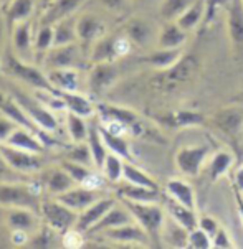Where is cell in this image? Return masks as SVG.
I'll list each match as a JSON object with an SVG mask.
<instances>
[{
	"label": "cell",
	"mask_w": 243,
	"mask_h": 249,
	"mask_svg": "<svg viewBox=\"0 0 243 249\" xmlns=\"http://www.w3.org/2000/svg\"><path fill=\"white\" fill-rule=\"evenodd\" d=\"M119 201L126 205V208L134 216V221L142 226V230L151 238L152 246L161 248L162 228H164L165 218H167L165 208H162L159 203H138V201L122 200V198H119Z\"/></svg>",
	"instance_id": "6da1fadb"
},
{
	"label": "cell",
	"mask_w": 243,
	"mask_h": 249,
	"mask_svg": "<svg viewBox=\"0 0 243 249\" xmlns=\"http://www.w3.org/2000/svg\"><path fill=\"white\" fill-rule=\"evenodd\" d=\"M199 66L200 61L194 54H182V58L174 66L167 70H159V73L151 79V84L157 91H174L190 81L197 74Z\"/></svg>",
	"instance_id": "7a4b0ae2"
},
{
	"label": "cell",
	"mask_w": 243,
	"mask_h": 249,
	"mask_svg": "<svg viewBox=\"0 0 243 249\" xmlns=\"http://www.w3.org/2000/svg\"><path fill=\"white\" fill-rule=\"evenodd\" d=\"M40 196L28 185L23 183H0V205L7 208H27L40 213Z\"/></svg>",
	"instance_id": "3957f363"
},
{
	"label": "cell",
	"mask_w": 243,
	"mask_h": 249,
	"mask_svg": "<svg viewBox=\"0 0 243 249\" xmlns=\"http://www.w3.org/2000/svg\"><path fill=\"white\" fill-rule=\"evenodd\" d=\"M40 214L43 216L45 223L52 226L58 234H65L70 230H73L78 221V212L71 210L70 206L55 198V200H43L41 201Z\"/></svg>",
	"instance_id": "277c9868"
},
{
	"label": "cell",
	"mask_w": 243,
	"mask_h": 249,
	"mask_svg": "<svg viewBox=\"0 0 243 249\" xmlns=\"http://www.w3.org/2000/svg\"><path fill=\"white\" fill-rule=\"evenodd\" d=\"M7 70L10 71L15 78L22 79L23 83L30 84L32 88H37L40 91H46V92H53L57 94L58 89H55L53 84L50 83L48 76H46L43 71H40L37 66L30 65L22 58H19L15 53H8L7 54Z\"/></svg>",
	"instance_id": "5b68a950"
},
{
	"label": "cell",
	"mask_w": 243,
	"mask_h": 249,
	"mask_svg": "<svg viewBox=\"0 0 243 249\" xmlns=\"http://www.w3.org/2000/svg\"><path fill=\"white\" fill-rule=\"evenodd\" d=\"M227 33L232 53L238 63H243V0H228Z\"/></svg>",
	"instance_id": "8992f818"
},
{
	"label": "cell",
	"mask_w": 243,
	"mask_h": 249,
	"mask_svg": "<svg viewBox=\"0 0 243 249\" xmlns=\"http://www.w3.org/2000/svg\"><path fill=\"white\" fill-rule=\"evenodd\" d=\"M96 111L100 112V117L104 122H116V124H121L122 127L127 129V132L134 134V136H141V134L144 132V122L133 109L116 106V104L100 103L96 106Z\"/></svg>",
	"instance_id": "52a82bcc"
},
{
	"label": "cell",
	"mask_w": 243,
	"mask_h": 249,
	"mask_svg": "<svg viewBox=\"0 0 243 249\" xmlns=\"http://www.w3.org/2000/svg\"><path fill=\"white\" fill-rule=\"evenodd\" d=\"M210 149L207 145H185L176 152V167L182 175L197 177L208 160Z\"/></svg>",
	"instance_id": "ba28073f"
},
{
	"label": "cell",
	"mask_w": 243,
	"mask_h": 249,
	"mask_svg": "<svg viewBox=\"0 0 243 249\" xmlns=\"http://www.w3.org/2000/svg\"><path fill=\"white\" fill-rule=\"evenodd\" d=\"M14 98L17 99V103L22 106V109L28 114V117L32 119L35 124L45 132H57L60 129L57 117L46 109L45 104H41L38 99L30 98L27 94H22L20 91L14 92Z\"/></svg>",
	"instance_id": "9c48e42d"
},
{
	"label": "cell",
	"mask_w": 243,
	"mask_h": 249,
	"mask_svg": "<svg viewBox=\"0 0 243 249\" xmlns=\"http://www.w3.org/2000/svg\"><path fill=\"white\" fill-rule=\"evenodd\" d=\"M0 152H2L8 167L14 168L17 172H23V174L37 172L43 165V159H41L40 154H37V152L12 147L5 142H0Z\"/></svg>",
	"instance_id": "30bf717a"
},
{
	"label": "cell",
	"mask_w": 243,
	"mask_h": 249,
	"mask_svg": "<svg viewBox=\"0 0 243 249\" xmlns=\"http://www.w3.org/2000/svg\"><path fill=\"white\" fill-rule=\"evenodd\" d=\"M100 236L101 238H106L111 243L122 244V246H152L151 238L142 230V226L138 225L136 221L103 231Z\"/></svg>",
	"instance_id": "8fae6325"
},
{
	"label": "cell",
	"mask_w": 243,
	"mask_h": 249,
	"mask_svg": "<svg viewBox=\"0 0 243 249\" xmlns=\"http://www.w3.org/2000/svg\"><path fill=\"white\" fill-rule=\"evenodd\" d=\"M118 78H119V70L114 65V61L93 63L88 78L89 91L95 96H101L118 81Z\"/></svg>",
	"instance_id": "7c38bea8"
},
{
	"label": "cell",
	"mask_w": 243,
	"mask_h": 249,
	"mask_svg": "<svg viewBox=\"0 0 243 249\" xmlns=\"http://www.w3.org/2000/svg\"><path fill=\"white\" fill-rule=\"evenodd\" d=\"M212 122L220 132L225 136L235 137L242 132L243 129V104H232V106H225L219 109L214 116Z\"/></svg>",
	"instance_id": "4fadbf2b"
},
{
	"label": "cell",
	"mask_w": 243,
	"mask_h": 249,
	"mask_svg": "<svg viewBox=\"0 0 243 249\" xmlns=\"http://www.w3.org/2000/svg\"><path fill=\"white\" fill-rule=\"evenodd\" d=\"M0 112L5 114L8 119H12L17 125H20V127H27L32 130V132H35L45 143H52V139L48 136H45L43 134L45 130H41L35 122L30 119L28 114L23 111L19 103H17V99L14 96H12V98H5L3 94H0Z\"/></svg>",
	"instance_id": "5bb4252c"
},
{
	"label": "cell",
	"mask_w": 243,
	"mask_h": 249,
	"mask_svg": "<svg viewBox=\"0 0 243 249\" xmlns=\"http://www.w3.org/2000/svg\"><path fill=\"white\" fill-rule=\"evenodd\" d=\"M45 63L48 70L53 68H76L81 65V54L76 43L52 46L45 54Z\"/></svg>",
	"instance_id": "9a60e30c"
},
{
	"label": "cell",
	"mask_w": 243,
	"mask_h": 249,
	"mask_svg": "<svg viewBox=\"0 0 243 249\" xmlns=\"http://www.w3.org/2000/svg\"><path fill=\"white\" fill-rule=\"evenodd\" d=\"M114 205H116L114 198H100V200H96L95 203L89 205L86 210L78 213V221H76L75 228L78 231H81V233H88Z\"/></svg>",
	"instance_id": "2e32d148"
},
{
	"label": "cell",
	"mask_w": 243,
	"mask_h": 249,
	"mask_svg": "<svg viewBox=\"0 0 243 249\" xmlns=\"http://www.w3.org/2000/svg\"><path fill=\"white\" fill-rule=\"evenodd\" d=\"M61 203H65L66 206H70L71 210L81 213L83 210H86L89 205L95 203L96 200H100V195L95 188L84 187V185H76V187L70 188L68 192L61 193V195L57 196Z\"/></svg>",
	"instance_id": "e0dca14e"
},
{
	"label": "cell",
	"mask_w": 243,
	"mask_h": 249,
	"mask_svg": "<svg viewBox=\"0 0 243 249\" xmlns=\"http://www.w3.org/2000/svg\"><path fill=\"white\" fill-rule=\"evenodd\" d=\"M133 221H134V216L131 214L129 210L126 208V205L121 201L119 205L118 203L114 205L113 208H111L109 212L88 231V233L89 234H101L103 231L113 230V228L127 225V223H133Z\"/></svg>",
	"instance_id": "ac0fdd59"
},
{
	"label": "cell",
	"mask_w": 243,
	"mask_h": 249,
	"mask_svg": "<svg viewBox=\"0 0 243 249\" xmlns=\"http://www.w3.org/2000/svg\"><path fill=\"white\" fill-rule=\"evenodd\" d=\"M104 23L95 14H84L76 18V33L81 43H95L104 35Z\"/></svg>",
	"instance_id": "d6986e66"
},
{
	"label": "cell",
	"mask_w": 243,
	"mask_h": 249,
	"mask_svg": "<svg viewBox=\"0 0 243 249\" xmlns=\"http://www.w3.org/2000/svg\"><path fill=\"white\" fill-rule=\"evenodd\" d=\"M118 196L122 198V200L138 201V203H159L162 200L161 190L139 187V185H133L129 181H126L124 185H119Z\"/></svg>",
	"instance_id": "ffe728a7"
},
{
	"label": "cell",
	"mask_w": 243,
	"mask_h": 249,
	"mask_svg": "<svg viewBox=\"0 0 243 249\" xmlns=\"http://www.w3.org/2000/svg\"><path fill=\"white\" fill-rule=\"evenodd\" d=\"M12 43H14V53L22 60H30L33 48V40H32V25L28 20L20 22L15 25V28L12 30Z\"/></svg>",
	"instance_id": "44dd1931"
},
{
	"label": "cell",
	"mask_w": 243,
	"mask_h": 249,
	"mask_svg": "<svg viewBox=\"0 0 243 249\" xmlns=\"http://www.w3.org/2000/svg\"><path fill=\"white\" fill-rule=\"evenodd\" d=\"M83 3V0H53L45 7V14L41 17V25H55L65 17L75 15Z\"/></svg>",
	"instance_id": "7402d4cb"
},
{
	"label": "cell",
	"mask_w": 243,
	"mask_h": 249,
	"mask_svg": "<svg viewBox=\"0 0 243 249\" xmlns=\"http://www.w3.org/2000/svg\"><path fill=\"white\" fill-rule=\"evenodd\" d=\"M57 96L61 99L63 106H65L68 112H75L83 117H91L96 111L95 104L86 96L80 94L76 91H58Z\"/></svg>",
	"instance_id": "603a6c76"
},
{
	"label": "cell",
	"mask_w": 243,
	"mask_h": 249,
	"mask_svg": "<svg viewBox=\"0 0 243 249\" xmlns=\"http://www.w3.org/2000/svg\"><path fill=\"white\" fill-rule=\"evenodd\" d=\"M187 38L189 32H185L177 22H165L157 35V48H182Z\"/></svg>",
	"instance_id": "cb8c5ba5"
},
{
	"label": "cell",
	"mask_w": 243,
	"mask_h": 249,
	"mask_svg": "<svg viewBox=\"0 0 243 249\" xmlns=\"http://www.w3.org/2000/svg\"><path fill=\"white\" fill-rule=\"evenodd\" d=\"M5 143H8V145H12V147H19V149H23V150L37 152V154H41L46 145L35 132H32V130L27 127H20V125L10 134V137L7 139Z\"/></svg>",
	"instance_id": "d4e9b609"
},
{
	"label": "cell",
	"mask_w": 243,
	"mask_h": 249,
	"mask_svg": "<svg viewBox=\"0 0 243 249\" xmlns=\"http://www.w3.org/2000/svg\"><path fill=\"white\" fill-rule=\"evenodd\" d=\"M164 208L169 216L176 219L179 225H182L185 230L192 231V230H195V228H199V216L194 208H189V206L179 203V201L172 200L170 196L165 198Z\"/></svg>",
	"instance_id": "484cf974"
},
{
	"label": "cell",
	"mask_w": 243,
	"mask_h": 249,
	"mask_svg": "<svg viewBox=\"0 0 243 249\" xmlns=\"http://www.w3.org/2000/svg\"><path fill=\"white\" fill-rule=\"evenodd\" d=\"M189 230H185L167 214L164 228H162V244L169 248H189Z\"/></svg>",
	"instance_id": "4316f807"
},
{
	"label": "cell",
	"mask_w": 243,
	"mask_h": 249,
	"mask_svg": "<svg viewBox=\"0 0 243 249\" xmlns=\"http://www.w3.org/2000/svg\"><path fill=\"white\" fill-rule=\"evenodd\" d=\"M182 48H157L141 58V61L159 71L174 66L182 58Z\"/></svg>",
	"instance_id": "83f0119b"
},
{
	"label": "cell",
	"mask_w": 243,
	"mask_h": 249,
	"mask_svg": "<svg viewBox=\"0 0 243 249\" xmlns=\"http://www.w3.org/2000/svg\"><path fill=\"white\" fill-rule=\"evenodd\" d=\"M86 143H88L89 150H91V155H93V165L101 170L104 160L109 154V150H108V147H106L103 136H101L100 124H96V122H91V124H89Z\"/></svg>",
	"instance_id": "f1b7e54d"
},
{
	"label": "cell",
	"mask_w": 243,
	"mask_h": 249,
	"mask_svg": "<svg viewBox=\"0 0 243 249\" xmlns=\"http://www.w3.org/2000/svg\"><path fill=\"white\" fill-rule=\"evenodd\" d=\"M205 119L207 117L200 112L179 109V111H172L162 116L161 122L165 125H170V127H199V125L205 124Z\"/></svg>",
	"instance_id": "f546056e"
},
{
	"label": "cell",
	"mask_w": 243,
	"mask_h": 249,
	"mask_svg": "<svg viewBox=\"0 0 243 249\" xmlns=\"http://www.w3.org/2000/svg\"><path fill=\"white\" fill-rule=\"evenodd\" d=\"M235 163V157L230 150H217L207 160V174L210 181H219L222 177L228 174V170Z\"/></svg>",
	"instance_id": "4dcf8cb0"
},
{
	"label": "cell",
	"mask_w": 243,
	"mask_h": 249,
	"mask_svg": "<svg viewBox=\"0 0 243 249\" xmlns=\"http://www.w3.org/2000/svg\"><path fill=\"white\" fill-rule=\"evenodd\" d=\"M165 193L172 200L195 210V192L189 181L182 178H170L165 183Z\"/></svg>",
	"instance_id": "1f68e13d"
},
{
	"label": "cell",
	"mask_w": 243,
	"mask_h": 249,
	"mask_svg": "<svg viewBox=\"0 0 243 249\" xmlns=\"http://www.w3.org/2000/svg\"><path fill=\"white\" fill-rule=\"evenodd\" d=\"M46 76L58 91H76L80 86V76L76 73V68H53Z\"/></svg>",
	"instance_id": "d6a6232c"
},
{
	"label": "cell",
	"mask_w": 243,
	"mask_h": 249,
	"mask_svg": "<svg viewBox=\"0 0 243 249\" xmlns=\"http://www.w3.org/2000/svg\"><path fill=\"white\" fill-rule=\"evenodd\" d=\"M124 35L133 41V45L146 46L152 36V27L144 18H129L124 25Z\"/></svg>",
	"instance_id": "836d02e7"
},
{
	"label": "cell",
	"mask_w": 243,
	"mask_h": 249,
	"mask_svg": "<svg viewBox=\"0 0 243 249\" xmlns=\"http://www.w3.org/2000/svg\"><path fill=\"white\" fill-rule=\"evenodd\" d=\"M116 58H119L116 52V35H103L93 43L91 63L114 61Z\"/></svg>",
	"instance_id": "e575fe53"
},
{
	"label": "cell",
	"mask_w": 243,
	"mask_h": 249,
	"mask_svg": "<svg viewBox=\"0 0 243 249\" xmlns=\"http://www.w3.org/2000/svg\"><path fill=\"white\" fill-rule=\"evenodd\" d=\"M7 225L10 231H30L37 226V213L27 208H10L7 213Z\"/></svg>",
	"instance_id": "d590c367"
},
{
	"label": "cell",
	"mask_w": 243,
	"mask_h": 249,
	"mask_svg": "<svg viewBox=\"0 0 243 249\" xmlns=\"http://www.w3.org/2000/svg\"><path fill=\"white\" fill-rule=\"evenodd\" d=\"M101 129V136H103L106 147H108L109 152L113 154L119 155L121 159H124L126 162H133V152H131L129 142L126 141L122 134H116V132H111L109 129H106L104 125H100Z\"/></svg>",
	"instance_id": "8d00e7d4"
},
{
	"label": "cell",
	"mask_w": 243,
	"mask_h": 249,
	"mask_svg": "<svg viewBox=\"0 0 243 249\" xmlns=\"http://www.w3.org/2000/svg\"><path fill=\"white\" fill-rule=\"evenodd\" d=\"M53 32H55L53 46L76 43V40H78V33H76V17L70 15V17H65V18L58 20V22L53 25Z\"/></svg>",
	"instance_id": "74e56055"
},
{
	"label": "cell",
	"mask_w": 243,
	"mask_h": 249,
	"mask_svg": "<svg viewBox=\"0 0 243 249\" xmlns=\"http://www.w3.org/2000/svg\"><path fill=\"white\" fill-rule=\"evenodd\" d=\"M76 181L71 178V175L68 174L65 168H53L48 174V178H46V188H48L50 193H53L55 196L61 195V193L68 192L70 188L76 187Z\"/></svg>",
	"instance_id": "f35d334b"
},
{
	"label": "cell",
	"mask_w": 243,
	"mask_h": 249,
	"mask_svg": "<svg viewBox=\"0 0 243 249\" xmlns=\"http://www.w3.org/2000/svg\"><path fill=\"white\" fill-rule=\"evenodd\" d=\"M33 8H35L33 7V0H14V2L5 8L8 28L14 30V27L17 23L28 20L33 12Z\"/></svg>",
	"instance_id": "ab89813d"
},
{
	"label": "cell",
	"mask_w": 243,
	"mask_h": 249,
	"mask_svg": "<svg viewBox=\"0 0 243 249\" xmlns=\"http://www.w3.org/2000/svg\"><path fill=\"white\" fill-rule=\"evenodd\" d=\"M205 15V0H195L192 5L182 14L176 22L184 28L185 32H192L199 27Z\"/></svg>",
	"instance_id": "60d3db41"
},
{
	"label": "cell",
	"mask_w": 243,
	"mask_h": 249,
	"mask_svg": "<svg viewBox=\"0 0 243 249\" xmlns=\"http://www.w3.org/2000/svg\"><path fill=\"white\" fill-rule=\"evenodd\" d=\"M122 178L133 185H139V187H147V188H154L161 190L159 183L156 181V178H152L147 172H144L142 168H139L133 162H124V172H122Z\"/></svg>",
	"instance_id": "b9f144b4"
},
{
	"label": "cell",
	"mask_w": 243,
	"mask_h": 249,
	"mask_svg": "<svg viewBox=\"0 0 243 249\" xmlns=\"http://www.w3.org/2000/svg\"><path fill=\"white\" fill-rule=\"evenodd\" d=\"M195 0H162L161 3V17L165 22H176Z\"/></svg>",
	"instance_id": "7bdbcfd3"
},
{
	"label": "cell",
	"mask_w": 243,
	"mask_h": 249,
	"mask_svg": "<svg viewBox=\"0 0 243 249\" xmlns=\"http://www.w3.org/2000/svg\"><path fill=\"white\" fill-rule=\"evenodd\" d=\"M66 129L73 142H86L89 125L84 122L83 116H78L75 112L66 114Z\"/></svg>",
	"instance_id": "ee69618b"
},
{
	"label": "cell",
	"mask_w": 243,
	"mask_h": 249,
	"mask_svg": "<svg viewBox=\"0 0 243 249\" xmlns=\"http://www.w3.org/2000/svg\"><path fill=\"white\" fill-rule=\"evenodd\" d=\"M124 159H121L119 155L109 152L108 157H106L104 163H103V175L108 181H113V183H118L119 180L122 178V172H124Z\"/></svg>",
	"instance_id": "f6af8a7d"
},
{
	"label": "cell",
	"mask_w": 243,
	"mask_h": 249,
	"mask_svg": "<svg viewBox=\"0 0 243 249\" xmlns=\"http://www.w3.org/2000/svg\"><path fill=\"white\" fill-rule=\"evenodd\" d=\"M57 233L52 226H43L38 230L37 234H33L32 238L28 239L27 246L25 248H38V249H48V248H55L57 246Z\"/></svg>",
	"instance_id": "bcb514c9"
},
{
	"label": "cell",
	"mask_w": 243,
	"mask_h": 249,
	"mask_svg": "<svg viewBox=\"0 0 243 249\" xmlns=\"http://www.w3.org/2000/svg\"><path fill=\"white\" fill-rule=\"evenodd\" d=\"M61 167L71 175V178H73L78 185H88L89 181H91L93 177L96 175V174H93V172H91L89 165H84V163L75 162V160H68L66 159L65 162L61 163Z\"/></svg>",
	"instance_id": "7dc6e473"
},
{
	"label": "cell",
	"mask_w": 243,
	"mask_h": 249,
	"mask_svg": "<svg viewBox=\"0 0 243 249\" xmlns=\"http://www.w3.org/2000/svg\"><path fill=\"white\" fill-rule=\"evenodd\" d=\"M55 43V32H53V25H41L40 30H38L35 41H33V48L37 53L45 54L48 53V50L52 48Z\"/></svg>",
	"instance_id": "c3c4849f"
},
{
	"label": "cell",
	"mask_w": 243,
	"mask_h": 249,
	"mask_svg": "<svg viewBox=\"0 0 243 249\" xmlns=\"http://www.w3.org/2000/svg\"><path fill=\"white\" fill-rule=\"evenodd\" d=\"M66 157L68 160H75V162L84 163V165L93 163V155L86 142H75V145L66 152Z\"/></svg>",
	"instance_id": "681fc988"
},
{
	"label": "cell",
	"mask_w": 243,
	"mask_h": 249,
	"mask_svg": "<svg viewBox=\"0 0 243 249\" xmlns=\"http://www.w3.org/2000/svg\"><path fill=\"white\" fill-rule=\"evenodd\" d=\"M189 248L192 249H212V236L202 228H195L189 233Z\"/></svg>",
	"instance_id": "f907efd6"
},
{
	"label": "cell",
	"mask_w": 243,
	"mask_h": 249,
	"mask_svg": "<svg viewBox=\"0 0 243 249\" xmlns=\"http://www.w3.org/2000/svg\"><path fill=\"white\" fill-rule=\"evenodd\" d=\"M235 244L232 241V236L228 234V231L225 230L223 226L219 228V231L214 234L212 238V248H217V249H232Z\"/></svg>",
	"instance_id": "816d5d0a"
},
{
	"label": "cell",
	"mask_w": 243,
	"mask_h": 249,
	"mask_svg": "<svg viewBox=\"0 0 243 249\" xmlns=\"http://www.w3.org/2000/svg\"><path fill=\"white\" fill-rule=\"evenodd\" d=\"M83 233L81 231H78L76 228H73V230H70L68 233L63 234V246L66 248H81L83 246V236H81Z\"/></svg>",
	"instance_id": "f5cc1de1"
},
{
	"label": "cell",
	"mask_w": 243,
	"mask_h": 249,
	"mask_svg": "<svg viewBox=\"0 0 243 249\" xmlns=\"http://www.w3.org/2000/svg\"><path fill=\"white\" fill-rule=\"evenodd\" d=\"M17 127H19V125H17L14 121L8 119L5 114L0 112V142H5Z\"/></svg>",
	"instance_id": "db71d44e"
},
{
	"label": "cell",
	"mask_w": 243,
	"mask_h": 249,
	"mask_svg": "<svg viewBox=\"0 0 243 249\" xmlns=\"http://www.w3.org/2000/svg\"><path fill=\"white\" fill-rule=\"evenodd\" d=\"M199 228H202L207 234H210L212 238H214V234L219 231V228H220V223L217 221L215 218L208 216V214H203V216L199 218Z\"/></svg>",
	"instance_id": "11a10c76"
},
{
	"label": "cell",
	"mask_w": 243,
	"mask_h": 249,
	"mask_svg": "<svg viewBox=\"0 0 243 249\" xmlns=\"http://www.w3.org/2000/svg\"><path fill=\"white\" fill-rule=\"evenodd\" d=\"M30 236L27 231H10V243L14 244V246H27Z\"/></svg>",
	"instance_id": "9f6ffc18"
},
{
	"label": "cell",
	"mask_w": 243,
	"mask_h": 249,
	"mask_svg": "<svg viewBox=\"0 0 243 249\" xmlns=\"http://www.w3.org/2000/svg\"><path fill=\"white\" fill-rule=\"evenodd\" d=\"M100 3L108 8V10L119 12L127 5V0H100Z\"/></svg>",
	"instance_id": "6f0895ef"
},
{
	"label": "cell",
	"mask_w": 243,
	"mask_h": 249,
	"mask_svg": "<svg viewBox=\"0 0 243 249\" xmlns=\"http://www.w3.org/2000/svg\"><path fill=\"white\" fill-rule=\"evenodd\" d=\"M233 181H235V188H237L238 195H243V165L237 168Z\"/></svg>",
	"instance_id": "680465c9"
},
{
	"label": "cell",
	"mask_w": 243,
	"mask_h": 249,
	"mask_svg": "<svg viewBox=\"0 0 243 249\" xmlns=\"http://www.w3.org/2000/svg\"><path fill=\"white\" fill-rule=\"evenodd\" d=\"M8 163L5 162V159H3V155H2V152H0V175H5L7 172H8Z\"/></svg>",
	"instance_id": "91938a15"
},
{
	"label": "cell",
	"mask_w": 243,
	"mask_h": 249,
	"mask_svg": "<svg viewBox=\"0 0 243 249\" xmlns=\"http://www.w3.org/2000/svg\"><path fill=\"white\" fill-rule=\"evenodd\" d=\"M12 2H14V0H0V5H2L3 8H7Z\"/></svg>",
	"instance_id": "94428289"
},
{
	"label": "cell",
	"mask_w": 243,
	"mask_h": 249,
	"mask_svg": "<svg viewBox=\"0 0 243 249\" xmlns=\"http://www.w3.org/2000/svg\"><path fill=\"white\" fill-rule=\"evenodd\" d=\"M235 101H237V103H240V104H243V91L240 92V94H238V96H237V98H235Z\"/></svg>",
	"instance_id": "6125c7cd"
},
{
	"label": "cell",
	"mask_w": 243,
	"mask_h": 249,
	"mask_svg": "<svg viewBox=\"0 0 243 249\" xmlns=\"http://www.w3.org/2000/svg\"><path fill=\"white\" fill-rule=\"evenodd\" d=\"M53 2V0H41V7H46V5H48V3H52Z\"/></svg>",
	"instance_id": "be15d7a7"
},
{
	"label": "cell",
	"mask_w": 243,
	"mask_h": 249,
	"mask_svg": "<svg viewBox=\"0 0 243 249\" xmlns=\"http://www.w3.org/2000/svg\"><path fill=\"white\" fill-rule=\"evenodd\" d=\"M242 200H243V198H242ZM242 203H243V201H242Z\"/></svg>",
	"instance_id": "e7e4bbea"
}]
</instances>
